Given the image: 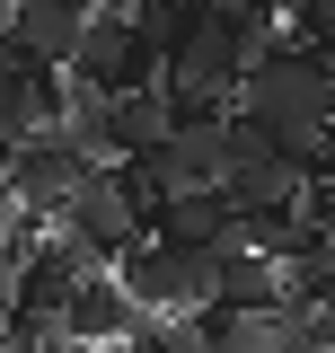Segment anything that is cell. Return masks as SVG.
Masks as SVG:
<instances>
[{"label":"cell","instance_id":"20","mask_svg":"<svg viewBox=\"0 0 335 353\" xmlns=\"http://www.w3.org/2000/svg\"><path fill=\"white\" fill-rule=\"evenodd\" d=\"M327 62H335V44H327Z\"/></svg>","mask_w":335,"mask_h":353},{"label":"cell","instance_id":"14","mask_svg":"<svg viewBox=\"0 0 335 353\" xmlns=\"http://www.w3.org/2000/svg\"><path fill=\"white\" fill-rule=\"evenodd\" d=\"M0 353H53V345H36V336H9V345H0Z\"/></svg>","mask_w":335,"mask_h":353},{"label":"cell","instance_id":"6","mask_svg":"<svg viewBox=\"0 0 335 353\" xmlns=\"http://www.w3.org/2000/svg\"><path fill=\"white\" fill-rule=\"evenodd\" d=\"M132 168L150 176L159 194L221 185V168H230V115H176V124L159 132V150H150V159H132Z\"/></svg>","mask_w":335,"mask_h":353},{"label":"cell","instance_id":"16","mask_svg":"<svg viewBox=\"0 0 335 353\" xmlns=\"http://www.w3.org/2000/svg\"><path fill=\"white\" fill-rule=\"evenodd\" d=\"M53 353H124V345H53Z\"/></svg>","mask_w":335,"mask_h":353},{"label":"cell","instance_id":"18","mask_svg":"<svg viewBox=\"0 0 335 353\" xmlns=\"http://www.w3.org/2000/svg\"><path fill=\"white\" fill-rule=\"evenodd\" d=\"M9 9H18V0H0V18H9Z\"/></svg>","mask_w":335,"mask_h":353},{"label":"cell","instance_id":"8","mask_svg":"<svg viewBox=\"0 0 335 353\" xmlns=\"http://www.w3.org/2000/svg\"><path fill=\"white\" fill-rule=\"evenodd\" d=\"M141 318L132 292L115 283V265H88L80 283H71V301H62V345H124V327Z\"/></svg>","mask_w":335,"mask_h":353},{"label":"cell","instance_id":"19","mask_svg":"<svg viewBox=\"0 0 335 353\" xmlns=\"http://www.w3.org/2000/svg\"><path fill=\"white\" fill-rule=\"evenodd\" d=\"M265 9H283V0H265Z\"/></svg>","mask_w":335,"mask_h":353},{"label":"cell","instance_id":"9","mask_svg":"<svg viewBox=\"0 0 335 353\" xmlns=\"http://www.w3.org/2000/svg\"><path fill=\"white\" fill-rule=\"evenodd\" d=\"M212 309H283V265L247 248L238 230L212 248Z\"/></svg>","mask_w":335,"mask_h":353},{"label":"cell","instance_id":"5","mask_svg":"<svg viewBox=\"0 0 335 353\" xmlns=\"http://www.w3.org/2000/svg\"><path fill=\"white\" fill-rule=\"evenodd\" d=\"M106 265L132 292V309H212V248H176V239H150L141 230Z\"/></svg>","mask_w":335,"mask_h":353},{"label":"cell","instance_id":"12","mask_svg":"<svg viewBox=\"0 0 335 353\" xmlns=\"http://www.w3.org/2000/svg\"><path fill=\"white\" fill-rule=\"evenodd\" d=\"M212 353H274L283 345V309H194Z\"/></svg>","mask_w":335,"mask_h":353},{"label":"cell","instance_id":"11","mask_svg":"<svg viewBox=\"0 0 335 353\" xmlns=\"http://www.w3.org/2000/svg\"><path fill=\"white\" fill-rule=\"evenodd\" d=\"M80 27H88V9H71V0H18V9L0 18L9 44H27L36 62H62V71H71V53H80Z\"/></svg>","mask_w":335,"mask_h":353},{"label":"cell","instance_id":"17","mask_svg":"<svg viewBox=\"0 0 335 353\" xmlns=\"http://www.w3.org/2000/svg\"><path fill=\"white\" fill-rule=\"evenodd\" d=\"M71 9H106V0H71Z\"/></svg>","mask_w":335,"mask_h":353},{"label":"cell","instance_id":"10","mask_svg":"<svg viewBox=\"0 0 335 353\" xmlns=\"http://www.w3.org/2000/svg\"><path fill=\"white\" fill-rule=\"evenodd\" d=\"M230 230H238V212H230L221 185H185V194L150 203V239H176V248H221Z\"/></svg>","mask_w":335,"mask_h":353},{"label":"cell","instance_id":"1","mask_svg":"<svg viewBox=\"0 0 335 353\" xmlns=\"http://www.w3.org/2000/svg\"><path fill=\"white\" fill-rule=\"evenodd\" d=\"M238 106L274 124V150H283L300 176H318V124L335 115V62L309 36H274L247 71H238Z\"/></svg>","mask_w":335,"mask_h":353},{"label":"cell","instance_id":"4","mask_svg":"<svg viewBox=\"0 0 335 353\" xmlns=\"http://www.w3.org/2000/svg\"><path fill=\"white\" fill-rule=\"evenodd\" d=\"M159 71H168V44L141 27V9H132V0L88 9L80 53H71V80H88V88H150Z\"/></svg>","mask_w":335,"mask_h":353},{"label":"cell","instance_id":"3","mask_svg":"<svg viewBox=\"0 0 335 353\" xmlns=\"http://www.w3.org/2000/svg\"><path fill=\"white\" fill-rule=\"evenodd\" d=\"M88 168H97V159L71 141V124H36V132H18V141H0V185L18 194L27 221H53L71 194H80Z\"/></svg>","mask_w":335,"mask_h":353},{"label":"cell","instance_id":"2","mask_svg":"<svg viewBox=\"0 0 335 353\" xmlns=\"http://www.w3.org/2000/svg\"><path fill=\"white\" fill-rule=\"evenodd\" d=\"M150 203H159V185L132 168V159H106V168L80 176V194L53 212V230L80 239L88 256H115V248H132V239L150 230Z\"/></svg>","mask_w":335,"mask_h":353},{"label":"cell","instance_id":"15","mask_svg":"<svg viewBox=\"0 0 335 353\" xmlns=\"http://www.w3.org/2000/svg\"><path fill=\"white\" fill-rule=\"evenodd\" d=\"M0 345H9V274H0Z\"/></svg>","mask_w":335,"mask_h":353},{"label":"cell","instance_id":"7","mask_svg":"<svg viewBox=\"0 0 335 353\" xmlns=\"http://www.w3.org/2000/svg\"><path fill=\"white\" fill-rule=\"evenodd\" d=\"M62 106H71V71L62 62H36L27 44L0 36V141H18L36 124H62Z\"/></svg>","mask_w":335,"mask_h":353},{"label":"cell","instance_id":"13","mask_svg":"<svg viewBox=\"0 0 335 353\" xmlns=\"http://www.w3.org/2000/svg\"><path fill=\"white\" fill-rule=\"evenodd\" d=\"M283 18H292V36H309L318 53L335 44V0H283Z\"/></svg>","mask_w":335,"mask_h":353}]
</instances>
